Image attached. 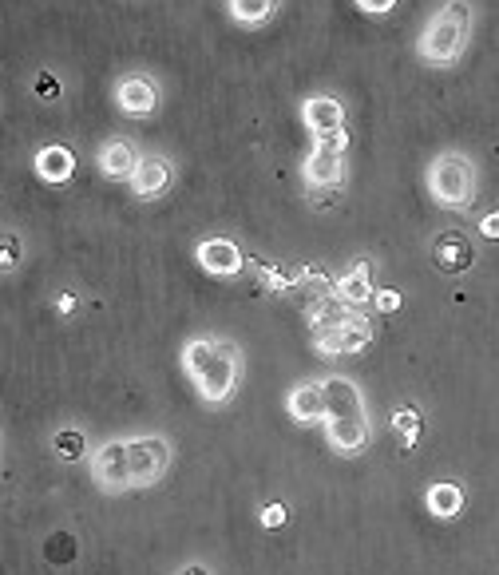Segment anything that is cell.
<instances>
[{
    "label": "cell",
    "mask_w": 499,
    "mask_h": 575,
    "mask_svg": "<svg viewBox=\"0 0 499 575\" xmlns=\"http://www.w3.org/2000/svg\"><path fill=\"white\" fill-rule=\"evenodd\" d=\"M321 393H325V421H365L369 417L361 389L349 377H325Z\"/></svg>",
    "instance_id": "9"
},
{
    "label": "cell",
    "mask_w": 499,
    "mask_h": 575,
    "mask_svg": "<svg viewBox=\"0 0 499 575\" xmlns=\"http://www.w3.org/2000/svg\"><path fill=\"white\" fill-rule=\"evenodd\" d=\"M171 187V163L163 155H143L135 175H131V191L135 199H159Z\"/></svg>",
    "instance_id": "14"
},
{
    "label": "cell",
    "mask_w": 499,
    "mask_h": 575,
    "mask_svg": "<svg viewBox=\"0 0 499 575\" xmlns=\"http://www.w3.org/2000/svg\"><path fill=\"white\" fill-rule=\"evenodd\" d=\"M357 8H361V12H373V16H385V12H393V8H397V0H381V4H373V0H357Z\"/></svg>",
    "instance_id": "29"
},
{
    "label": "cell",
    "mask_w": 499,
    "mask_h": 575,
    "mask_svg": "<svg viewBox=\"0 0 499 575\" xmlns=\"http://www.w3.org/2000/svg\"><path fill=\"white\" fill-rule=\"evenodd\" d=\"M171 464V445L163 437H135L127 441V468H131V488H151L163 480Z\"/></svg>",
    "instance_id": "5"
},
{
    "label": "cell",
    "mask_w": 499,
    "mask_h": 575,
    "mask_svg": "<svg viewBox=\"0 0 499 575\" xmlns=\"http://www.w3.org/2000/svg\"><path fill=\"white\" fill-rule=\"evenodd\" d=\"M52 449H56V457L60 460H80L88 453V441H84V433H76V429H60L56 437H52Z\"/></svg>",
    "instance_id": "24"
},
{
    "label": "cell",
    "mask_w": 499,
    "mask_h": 575,
    "mask_svg": "<svg viewBox=\"0 0 499 575\" xmlns=\"http://www.w3.org/2000/svg\"><path fill=\"white\" fill-rule=\"evenodd\" d=\"M44 556H48V564H72L76 560V536L72 532H52L44 540Z\"/></svg>",
    "instance_id": "23"
},
{
    "label": "cell",
    "mask_w": 499,
    "mask_h": 575,
    "mask_svg": "<svg viewBox=\"0 0 499 575\" xmlns=\"http://www.w3.org/2000/svg\"><path fill=\"white\" fill-rule=\"evenodd\" d=\"M345 318H349V310L333 294L329 298H313V306H309V326H317V334L321 330H337Z\"/></svg>",
    "instance_id": "22"
},
{
    "label": "cell",
    "mask_w": 499,
    "mask_h": 575,
    "mask_svg": "<svg viewBox=\"0 0 499 575\" xmlns=\"http://www.w3.org/2000/svg\"><path fill=\"white\" fill-rule=\"evenodd\" d=\"M92 476L103 492H131V468H127V441H107L92 457Z\"/></svg>",
    "instance_id": "8"
},
{
    "label": "cell",
    "mask_w": 499,
    "mask_h": 575,
    "mask_svg": "<svg viewBox=\"0 0 499 575\" xmlns=\"http://www.w3.org/2000/svg\"><path fill=\"white\" fill-rule=\"evenodd\" d=\"M424 504H428V512H432L436 520H456V516L464 512V488H460L456 480H436V484L428 488Z\"/></svg>",
    "instance_id": "19"
},
{
    "label": "cell",
    "mask_w": 499,
    "mask_h": 575,
    "mask_svg": "<svg viewBox=\"0 0 499 575\" xmlns=\"http://www.w3.org/2000/svg\"><path fill=\"white\" fill-rule=\"evenodd\" d=\"M183 369L206 405H222L238 389L242 357H238V345L226 338H191L183 345Z\"/></svg>",
    "instance_id": "1"
},
{
    "label": "cell",
    "mask_w": 499,
    "mask_h": 575,
    "mask_svg": "<svg viewBox=\"0 0 499 575\" xmlns=\"http://www.w3.org/2000/svg\"><path fill=\"white\" fill-rule=\"evenodd\" d=\"M345 147H349L345 131L313 139V151L305 159V183H309V191H333V187L345 183Z\"/></svg>",
    "instance_id": "4"
},
{
    "label": "cell",
    "mask_w": 499,
    "mask_h": 575,
    "mask_svg": "<svg viewBox=\"0 0 499 575\" xmlns=\"http://www.w3.org/2000/svg\"><path fill=\"white\" fill-rule=\"evenodd\" d=\"M468 32H472V8L468 4H448L440 16L428 20V28L416 40V52H420L424 64L448 68V64H456L464 56Z\"/></svg>",
    "instance_id": "2"
},
{
    "label": "cell",
    "mask_w": 499,
    "mask_h": 575,
    "mask_svg": "<svg viewBox=\"0 0 499 575\" xmlns=\"http://www.w3.org/2000/svg\"><path fill=\"white\" fill-rule=\"evenodd\" d=\"M428 191L440 207H468L476 195V163L460 151H444L428 167Z\"/></svg>",
    "instance_id": "3"
},
{
    "label": "cell",
    "mask_w": 499,
    "mask_h": 575,
    "mask_svg": "<svg viewBox=\"0 0 499 575\" xmlns=\"http://www.w3.org/2000/svg\"><path fill=\"white\" fill-rule=\"evenodd\" d=\"M135 167H139V155H135V147L131 143H123V139H111V143H103L100 147V171L107 179H115V183H131V175H135Z\"/></svg>",
    "instance_id": "18"
},
{
    "label": "cell",
    "mask_w": 499,
    "mask_h": 575,
    "mask_svg": "<svg viewBox=\"0 0 499 575\" xmlns=\"http://www.w3.org/2000/svg\"><path fill=\"white\" fill-rule=\"evenodd\" d=\"M389 425H393V437H397L400 453H412V449L420 445V437H424V421H420V413H416L412 405H400Z\"/></svg>",
    "instance_id": "20"
},
{
    "label": "cell",
    "mask_w": 499,
    "mask_h": 575,
    "mask_svg": "<svg viewBox=\"0 0 499 575\" xmlns=\"http://www.w3.org/2000/svg\"><path fill=\"white\" fill-rule=\"evenodd\" d=\"M373 306H377V314H397L400 294L397 290H377V294H373Z\"/></svg>",
    "instance_id": "28"
},
{
    "label": "cell",
    "mask_w": 499,
    "mask_h": 575,
    "mask_svg": "<svg viewBox=\"0 0 499 575\" xmlns=\"http://www.w3.org/2000/svg\"><path fill=\"white\" fill-rule=\"evenodd\" d=\"M373 342V318L369 314H353L349 310V318L337 326V330H321L313 345H317V353H325V357H345V353H361V349H369Z\"/></svg>",
    "instance_id": "6"
},
{
    "label": "cell",
    "mask_w": 499,
    "mask_h": 575,
    "mask_svg": "<svg viewBox=\"0 0 499 575\" xmlns=\"http://www.w3.org/2000/svg\"><path fill=\"white\" fill-rule=\"evenodd\" d=\"M179 575H210V572H206L202 564H187V568H183V572H179Z\"/></svg>",
    "instance_id": "32"
},
{
    "label": "cell",
    "mask_w": 499,
    "mask_h": 575,
    "mask_svg": "<svg viewBox=\"0 0 499 575\" xmlns=\"http://www.w3.org/2000/svg\"><path fill=\"white\" fill-rule=\"evenodd\" d=\"M195 258H199L202 270L214 274V278H238L242 266H246V254L230 238H206V242H199Z\"/></svg>",
    "instance_id": "10"
},
{
    "label": "cell",
    "mask_w": 499,
    "mask_h": 575,
    "mask_svg": "<svg viewBox=\"0 0 499 575\" xmlns=\"http://www.w3.org/2000/svg\"><path fill=\"white\" fill-rule=\"evenodd\" d=\"M373 294L377 290H373V278H369V258H357V266L345 278L333 282V298L353 314H365V306H373Z\"/></svg>",
    "instance_id": "11"
},
{
    "label": "cell",
    "mask_w": 499,
    "mask_h": 575,
    "mask_svg": "<svg viewBox=\"0 0 499 575\" xmlns=\"http://www.w3.org/2000/svg\"><path fill=\"white\" fill-rule=\"evenodd\" d=\"M432 266L440 274H468L476 266V246L464 230H440V238L432 242Z\"/></svg>",
    "instance_id": "7"
},
{
    "label": "cell",
    "mask_w": 499,
    "mask_h": 575,
    "mask_svg": "<svg viewBox=\"0 0 499 575\" xmlns=\"http://www.w3.org/2000/svg\"><path fill=\"white\" fill-rule=\"evenodd\" d=\"M36 96H40V100H56V96H60V80H56L52 72H40V76H36Z\"/></svg>",
    "instance_id": "27"
},
{
    "label": "cell",
    "mask_w": 499,
    "mask_h": 575,
    "mask_svg": "<svg viewBox=\"0 0 499 575\" xmlns=\"http://www.w3.org/2000/svg\"><path fill=\"white\" fill-rule=\"evenodd\" d=\"M480 234H484V238H499V211H492V215H484V219H480Z\"/></svg>",
    "instance_id": "30"
},
{
    "label": "cell",
    "mask_w": 499,
    "mask_h": 575,
    "mask_svg": "<svg viewBox=\"0 0 499 575\" xmlns=\"http://www.w3.org/2000/svg\"><path fill=\"white\" fill-rule=\"evenodd\" d=\"M56 310H60V314H72V310H76V294H60Z\"/></svg>",
    "instance_id": "31"
},
{
    "label": "cell",
    "mask_w": 499,
    "mask_h": 575,
    "mask_svg": "<svg viewBox=\"0 0 499 575\" xmlns=\"http://www.w3.org/2000/svg\"><path fill=\"white\" fill-rule=\"evenodd\" d=\"M286 520H290V512H286V504H266L262 508V528H286Z\"/></svg>",
    "instance_id": "26"
},
{
    "label": "cell",
    "mask_w": 499,
    "mask_h": 575,
    "mask_svg": "<svg viewBox=\"0 0 499 575\" xmlns=\"http://www.w3.org/2000/svg\"><path fill=\"white\" fill-rule=\"evenodd\" d=\"M286 409L298 425H325V393H321V381H301L290 389L286 397Z\"/></svg>",
    "instance_id": "15"
},
{
    "label": "cell",
    "mask_w": 499,
    "mask_h": 575,
    "mask_svg": "<svg viewBox=\"0 0 499 575\" xmlns=\"http://www.w3.org/2000/svg\"><path fill=\"white\" fill-rule=\"evenodd\" d=\"M20 258H24L20 238H16V234H8V230H0V274H12V270L20 266Z\"/></svg>",
    "instance_id": "25"
},
{
    "label": "cell",
    "mask_w": 499,
    "mask_h": 575,
    "mask_svg": "<svg viewBox=\"0 0 499 575\" xmlns=\"http://www.w3.org/2000/svg\"><path fill=\"white\" fill-rule=\"evenodd\" d=\"M321 429H325V441H329L337 453H345V457L365 453V449H369V441H373L369 417H365V421H325Z\"/></svg>",
    "instance_id": "16"
},
{
    "label": "cell",
    "mask_w": 499,
    "mask_h": 575,
    "mask_svg": "<svg viewBox=\"0 0 499 575\" xmlns=\"http://www.w3.org/2000/svg\"><path fill=\"white\" fill-rule=\"evenodd\" d=\"M301 119H305V127L313 131V139H317V135L345 131V108H341V100H333V96H309V100L301 104Z\"/></svg>",
    "instance_id": "13"
},
{
    "label": "cell",
    "mask_w": 499,
    "mask_h": 575,
    "mask_svg": "<svg viewBox=\"0 0 499 575\" xmlns=\"http://www.w3.org/2000/svg\"><path fill=\"white\" fill-rule=\"evenodd\" d=\"M36 175L44 179V183H52V187H60V183H68L72 175H76V155H72V147H64V143H48V147H40L36 151Z\"/></svg>",
    "instance_id": "17"
},
{
    "label": "cell",
    "mask_w": 499,
    "mask_h": 575,
    "mask_svg": "<svg viewBox=\"0 0 499 575\" xmlns=\"http://www.w3.org/2000/svg\"><path fill=\"white\" fill-rule=\"evenodd\" d=\"M274 8H278V0H230L226 4V12H230V20H238V24H266L270 16H274Z\"/></svg>",
    "instance_id": "21"
},
{
    "label": "cell",
    "mask_w": 499,
    "mask_h": 575,
    "mask_svg": "<svg viewBox=\"0 0 499 575\" xmlns=\"http://www.w3.org/2000/svg\"><path fill=\"white\" fill-rule=\"evenodd\" d=\"M115 104H119L123 115L143 119V115H151L159 108V84L147 80V76H127V80H119V88H115Z\"/></svg>",
    "instance_id": "12"
}]
</instances>
